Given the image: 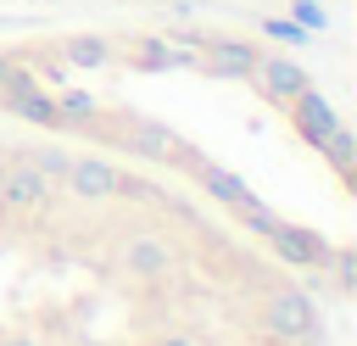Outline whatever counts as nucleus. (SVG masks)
I'll return each instance as SVG.
<instances>
[{
	"mask_svg": "<svg viewBox=\"0 0 357 346\" xmlns=\"http://www.w3.org/2000/svg\"><path fill=\"white\" fill-rule=\"evenodd\" d=\"M117 140H123V151L139 156V162H184V167L195 162L190 145L178 140V128H167V123H156V117H134Z\"/></svg>",
	"mask_w": 357,
	"mask_h": 346,
	"instance_id": "nucleus-4",
	"label": "nucleus"
},
{
	"mask_svg": "<svg viewBox=\"0 0 357 346\" xmlns=\"http://www.w3.org/2000/svg\"><path fill=\"white\" fill-rule=\"evenodd\" d=\"M112 39H100V33H73V39H61V61L67 67H78V73H95V67H106L112 61Z\"/></svg>",
	"mask_w": 357,
	"mask_h": 346,
	"instance_id": "nucleus-12",
	"label": "nucleus"
},
{
	"mask_svg": "<svg viewBox=\"0 0 357 346\" xmlns=\"http://www.w3.org/2000/svg\"><path fill=\"white\" fill-rule=\"evenodd\" d=\"M251 84H257V89H262L273 106H290V100H296V95H301L312 78H307V73H301L290 56H257V67H251Z\"/></svg>",
	"mask_w": 357,
	"mask_h": 346,
	"instance_id": "nucleus-8",
	"label": "nucleus"
},
{
	"mask_svg": "<svg viewBox=\"0 0 357 346\" xmlns=\"http://www.w3.org/2000/svg\"><path fill=\"white\" fill-rule=\"evenodd\" d=\"M284 112H290V123H296V134H301V140H307L312 151H318V145H324V140H329V134L340 128V117L329 112V100H324V95L312 89V84H307V89H301V95H296V100H290Z\"/></svg>",
	"mask_w": 357,
	"mask_h": 346,
	"instance_id": "nucleus-9",
	"label": "nucleus"
},
{
	"mask_svg": "<svg viewBox=\"0 0 357 346\" xmlns=\"http://www.w3.org/2000/svg\"><path fill=\"white\" fill-rule=\"evenodd\" d=\"M61 184H67L78 201H89V206H100V201L123 195V173H117L112 162H100V156H67Z\"/></svg>",
	"mask_w": 357,
	"mask_h": 346,
	"instance_id": "nucleus-6",
	"label": "nucleus"
},
{
	"mask_svg": "<svg viewBox=\"0 0 357 346\" xmlns=\"http://www.w3.org/2000/svg\"><path fill=\"white\" fill-rule=\"evenodd\" d=\"M95 117V95L89 89H61L56 95V123H89Z\"/></svg>",
	"mask_w": 357,
	"mask_h": 346,
	"instance_id": "nucleus-13",
	"label": "nucleus"
},
{
	"mask_svg": "<svg viewBox=\"0 0 357 346\" xmlns=\"http://www.w3.org/2000/svg\"><path fill=\"white\" fill-rule=\"evenodd\" d=\"M0 112H11V117H22V123H56V95H45L39 84H22V89H11V95H0Z\"/></svg>",
	"mask_w": 357,
	"mask_h": 346,
	"instance_id": "nucleus-11",
	"label": "nucleus"
},
{
	"mask_svg": "<svg viewBox=\"0 0 357 346\" xmlns=\"http://www.w3.org/2000/svg\"><path fill=\"white\" fill-rule=\"evenodd\" d=\"M78 346H89V340H78Z\"/></svg>",
	"mask_w": 357,
	"mask_h": 346,
	"instance_id": "nucleus-19",
	"label": "nucleus"
},
{
	"mask_svg": "<svg viewBox=\"0 0 357 346\" xmlns=\"http://www.w3.org/2000/svg\"><path fill=\"white\" fill-rule=\"evenodd\" d=\"M151 346H201L195 335H162V340H151Z\"/></svg>",
	"mask_w": 357,
	"mask_h": 346,
	"instance_id": "nucleus-17",
	"label": "nucleus"
},
{
	"mask_svg": "<svg viewBox=\"0 0 357 346\" xmlns=\"http://www.w3.org/2000/svg\"><path fill=\"white\" fill-rule=\"evenodd\" d=\"M28 162H33L50 184H61V173H67V151H28Z\"/></svg>",
	"mask_w": 357,
	"mask_h": 346,
	"instance_id": "nucleus-15",
	"label": "nucleus"
},
{
	"mask_svg": "<svg viewBox=\"0 0 357 346\" xmlns=\"http://www.w3.org/2000/svg\"><path fill=\"white\" fill-rule=\"evenodd\" d=\"M50 206H56V184H50L28 156H17V162L0 167V212L33 218V212H50Z\"/></svg>",
	"mask_w": 357,
	"mask_h": 346,
	"instance_id": "nucleus-3",
	"label": "nucleus"
},
{
	"mask_svg": "<svg viewBox=\"0 0 357 346\" xmlns=\"http://www.w3.org/2000/svg\"><path fill=\"white\" fill-rule=\"evenodd\" d=\"M184 45H195V56H201V73H218V78H251V67H257V45H245V39H223V33H184Z\"/></svg>",
	"mask_w": 357,
	"mask_h": 346,
	"instance_id": "nucleus-5",
	"label": "nucleus"
},
{
	"mask_svg": "<svg viewBox=\"0 0 357 346\" xmlns=\"http://www.w3.org/2000/svg\"><path fill=\"white\" fill-rule=\"evenodd\" d=\"M318 151L329 156V167H335L340 179H351V156H357V145H351V128H346V123H340V128H335V134H329Z\"/></svg>",
	"mask_w": 357,
	"mask_h": 346,
	"instance_id": "nucleus-14",
	"label": "nucleus"
},
{
	"mask_svg": "<svg viewBox=\"0 0 357 346\" xmlns=\"http://www.w3.org/2000/svg\"><path fill=\"white\" fill-rule=\"evenodd\" d=\"M262 329L273 340H290V346H312L318 340V301L307 290H268L262 301Z\"/></svg>",
	"mask_w": 357,
	"mask_h": 346,
	"instance_id": "nucleus-1",
	"label": "nucleus"
},
{
	"mask_svg": "<svg viewBox=\"0 0 357 346\" xmlns=\"http://www.w3.org/2000/svg\"><path fill=\"white\" fill-rule=\"evenodd\" d=\"M0 346H39V340H28V335H0Z\"/></svg>",
	"mask_w": 357,
	"mask_h": 346,
	"instance_id": "nucleus-18",
	"label": "nucleus"
},
{
	"mask_svg": "<svg viewBox=\"0 0 357 346\" xmlns=\"http://www.w3.org/2000/svg\"><path fill=\"white\" fill-rule=\"evenodd\" d=\"M117 262H123V273H134V279H162V273L178 262V246H173L167 234H128L123 251H117Z\"/></svg>",
	"mask_w": 357,
	"mask_h": 346,
	"instance_id": "nucleus-7",
	"label": "nucleus"
},
{
	"mask_svg": "<svg viewBox=\"0 0 357 346\" xmlns=\"http://www.w3.org/2000/svg\"><path fill=\"white\" fill-rule=\"evenodd\" d=\"M324 262L335 268V285H340V290H351V285H357V251H329Z\"/></svg>",
	"mask_w": 357,
	"mask_h": 346,
	"instance_id": "nucleus-16",
	"label": "nucleus"
},
{
	"mask_svg": "<svg viewBox=\"0 0 357 346\" xmlns=\"http://www.w3.org/2000/svg\"><path fill=\"white\" fill-rule=\"evenodd\" d=\"M190 173H195V179L206 184V195H218L223 206H234V212H251V206H257L251 184H240L229 167H212V162H201V156H195V162H190Z\"/></svg>",
	"mask_w": 357,
	"mask_h": 346,
	"instance_id": "nucleus-10",
	"label": "nucleus"
},
{
	"mask_svg": "<svg viewBox=\"0 0 357 346\" xmlns=\"http://www.w3.org/2000/svg\"><path fill=\"white\" fill-rule=\"evenodd\" d=\"M257 234H268V246L284 257V262H296V268H324V257H329V246L312 234V229H301V223H284V218H273V212H262V201L251 206V212H240Z\"/></svg>",
	"mask_w": 357,
	"mask_h": 346,
	"instance_id": "nucleus-2",
	"label": "nucleus"
}]
</instances>
